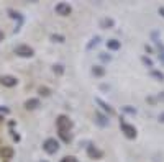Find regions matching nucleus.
<instances>
[{"mask_svg": "<svg viewBox=\"0 0 164 162\" xmlns=\"http://www.w3.org/2000/svg\"><path fill=\"white\" fill-rule=\"evenodd\" d=\"M54 12L59 17H69L71 12H72V7L69 5V3H66V2H61V3H57V5L54 7Z\"/></svg>", "mask_w": 164, "mask_h": 162, "instance_id": "20e7f679", "label": "nucleus"}, {"mask_svg": "<svg viewBox=\"0 0 164 162\" xmlns=\"http://www.w3.org/2000/svg\"><path fill=\"white\" fill-rule=\"evenodd\" d=\"M120 128H122V131H123V134L128 138V139H135L136 138V128L131 126L130 123L127 121H123V120H120Z\"/></svg>", "mask_w": 164, "mask_h": 162, "instance_id": "7ed1b4c3", "label": "nucleus"}, {"mask_svg": "<svg viewBox=\"0 0 164 162\" xmlns=\"http://www.w3.org/2000/svg\"><path fill=\"white\" fill-rule=\"evenodd\" d=\"M143 62L148 66V67H153V61L151 59H148V58H143Z\"/></svg>", "mask_w": 164, "mask_h": 162, "instance_id": "aec40b11", "label": "nucleus"}, {"mask_svg": "<svg viewBox=\"0 0 164 162\" xmlns=\"http://www.w3.org/2000/svg\"><path fill=\"white\" fill-rule=\"evenodd\" d=\"M95 102H97V103H99V105H100V107H102V108H103V110H105V111H108V115H115V110H113V108H112V107H110V105H108V103H105V102H103V100H102V98H95Z\"/></svg>", "mask_w": 164, "mask_h": 162, "instance_id": "9b49d317", "label": "nucleus"}, {"mask_svg": "<svg viewBox=\"0 0 164 162\" xmlns=\"http://www.w3.org/2000/svg\"><path fill=\"white\" fill-rule=\"evenodd\" d=\"M95 121H97V125L99 126H102V128H105V126H108V118L107 116H103L102 113H95Z\"/></svg>", "mask_w": 164, "mask_h": 162, "instance_id": "1a4fd4ad", "label": "nucleus"}, {"mask_svg": "<svg viewBox=\"0 0 164 162\" xmlns=\"http://www.w3.org/2000/svg\"><path fill=\"white\" fill-rule=\"evenodd\" d=\"M159 121H164V113H161V115H159Z\"/></svg>", "mask_w": 164, "mask_h": 162, "instance_id": "b1692460", "label": "nucleus"}, {"mask_svg": "<svg viewBox=\"0 0 164 162\" xmlns=\"http://www.w3.org/2000/svg\"><path fill=\"white\" fill-rule=\"evenodd\" d=\"M87 154H89L90 159H100V157L103 156V152L100 151L99 147H95L94 144H90V146H87Z\"/></svg>", "mask_w": 164, "mask_h": 162, "instance_id": "0eeeda50", "label": "nucleus"}, {"mask_svg": "<svg viewBox=\"0 0 164 162\" xmlns=\"http://www.w3.org/2000/svg\"><path fill=\"white\" fill-rule=\"evenodd\" d=\"M5 162H7V160H5Z\"/></svg>", "mask_w": 164, "mask_h": 162, "instance_id": "c85d7f7f", "label": "nucleus"}, {"mask_svg": "<svg viewBox=\"0 0 164 162\" xmlns=\"http://www.w3.org/2000/svg\"><path fill=\"white\" fill-rule=\"evenodd\" d=\"M120 41H117V40H108L107 41V47L108 49H112V51H117V49H120Z\"/></svg>", "mask_w": 164, "mask_h": 162, "instance_id": "f8f14e48", "label": "nucleus"}, {"mask_svg": "<svg viewBox=\"0 0 164 162\" xmlns=\"http://www.w3.org/2000/svg\"><path fill=\"white\" fill-rule=\"evenodd\" d=\"M43 149H45L48 154H56L59 151V142H57L54 138H48V139L43 142Z\"/></svg>", "mask_w": 164, "mask_h": 162, "instance_id": "f03ea898", "label": "nucleus"}, {"mask_svg": "<svg viewBox=\"0 0 164 162\" xmlns=\"http://www.w3.org/2000/svg\"><path fill=\"white\" fill-rule=\"evenodd\" d=\"M0 157H2V159H12L13 157V149L12 147H8V146H5V147H2V149H0Z\"/></svg>", "mask_w": 164, "mask_h": 162, "instance_id": "6e6552de", "label": "nucleus"}, {"mask_svg": "<svg viewBox=\"0 0 164 162\" xmlns=\"http://www.w3.org/2000/svg\"><path fill=\"white\" fill-rule=\"evenodd\" d=\"M61 162H79V160H77L74 156H66V157H62V159H61Z\"/></svg>", "mask_w": 164, "mask_h": 162, "instance_id": "6ab92c4d", "label": "nucleus"}, {"mask_svg": "<svg viewBox=\"0 0 164 162\" xmlns=\"http://www.w3.org/2000/svg\"><path fill=\"white\" fill-rule=\"evenodd\" d=\"M125 111H128V113H136V110H133V108H125Z\"/></svg>", "mask_w": 164, "mask_h": 162, "instance_id": "4be33fe9", "label": "nucleus"}, {"mask_svg": "<svg viewBox=\"0 0 164 162\" xmlns=\"http://www.w3.org/2000/svg\"><path fill=\"white\" fill-rule=\"evenodd\" d=\"M0 38H2V33H0Z\"/></svg>", "mask_w": 164, "mask_h": 162, "instance_id": "a878e982", "label": "nucleus"}, {"mask_svg": "<svg viewBox=\"0 0 164 162\" xmlns=\"http://www.w3.org/2000/svg\"><path fill=\"white\" fill-rule=\"evenodd\" d=\"M99 41H100V36H95V38H92V41L87 44V49H92L94 46H97L99 44Z\"/></svg>", "mask_w": 164, "mask_h": 162, "instance_id": "2eb2a0df", "label": "nucleus"}, {"mask_svg": "<svg viewBox=\"0 0 164 162\" xmlns=\"http://www.w3.org/2000/svg\"><path fill=\"white\" fill-rule=\"evenodd\" d=\"M151 75H153V77H156L158 80H164V74H162V72H158V70H151Z\"/></svg>", "mask_w": 164, "mask_h": 162, "instance_id": "dca6fc26", "label": "nucleus"}, {"mask_svg": "<svg viewBox=\"0 0 164 162\" xmlns=\"http://www.w3.org/2000/svg\"><path fill=\"white\" fill-rule=\"evenodd\" d=\"M51 40H53V41H57V43H64L66 38L61 36V35H51Z\"/></svg>", "mask_w": 164, "mask_h": 162, "instance_id": "f3484780", "label": "nucleus"}, {"mask_svg": "<svg viewBox=\"0 0 164 162\" xmlns=\"http://www.w3.org/2000/svg\"><path fill=\"white\" fill-rule=\"evenodd\" d=\"M100 58H102L103 61H110V56H105V54H102V56H100Z\"/></svg>", "mask_w": 164, "mask_h": 162, "instance_id": "5701e85b", "label": "nucleus"}, {"mask_svg": "<svg viewBox=\"0 0 164 162\" xmlns=\"http://www.w3.org/2000/svg\"><path fill=\"white\" fill-rule=\"evenodd\" d=\"M159 13H161V15L164 17V7H161V8H159Z\"/></svg>", "mask_w": 164, "mask_h": 162, "instance_id": "393cba45", "label": "nucleus"}, {"mask_svg": "<svg viewBox=\"0 0 164 162\" xmlns=\"http://www.w3.org/2000/svg\"><path fill=\"white\" fill-rule=\"evenodd\" d=\"M40 107V100L38 98H30L25 102V108L26 110H36V108Z\"/></svg>", "mask_w": 164, "mask_h": 162, "instance_id": "9d476101", "label": "nucleus"}, {"mask_svg": "<svg viewBox=\"0 0 164 162\" xmlns=\"http://www.w3.org/2000/svg\"><path fill=\"white\" fill-rule=\"evenodd\" d=\"M0 120H2V116H0Z\"/></svg>", "mask_w": 164, "mask_h": 162, "instance_id": "cd10ccee", "label": "nucleus"}, {"mask_svg": "<svg viewBox=\"0 0 164 162\" xmlns=\"http://www.w3.org/2000/svg\"><path fill=\"white\" fill-rule=\"evenodd\" d=\"M56 126H57V133H71L72 130V121L69 120V116L61 115L56 120Z\"/></svg>", "mask_w": 164, "mask_h": 162, "instance_id": "f257e3e1", "label": "nucleus"}, {"mask_svg": "<svg viewBox=\"0 0 164 162\" xmlns=\"http://www.w3.org/2000/svg\"><path fill=\"white\" fill-rule=\"evenodd\" d=\"M40 93L45 95V97H49V95H51V90L48 89V87H40Z\"/></svg>", "mask_w": 164, "mask_h": 162, "instance_id": "a211bd4d", "label": "nucleus"}, {"mask_svg": "<svg viewBox=\"0 0 164 162\" xmlns=\"http://www.w3.org/2000/svg\"><path fill=\"white\" fill-rule=\"evenodd\" d=\"M92 74L95 75V77H102V75H105V69L102 67V66H94Z\"/></svg>", "mask_w": 164, "mask_h": 162, "instance_id": "ddd939ff", "label": "nucleus"}, {"mask_svg": "<svg viewBox=\"0 0 164 162\" xmlns=\"http://www.w3.org/2000/svg\"><path fill=\"white\" fill-rule=\"evenodd\" d=\"M15 54L21 56V58H31L33 54H35V51H33V47H30L28 44H20L15 47Z\"/></svg>", "mask_w": 164, "mask_h": 162, "instance_id": "39448f33", "label": "nucleus"}, {"mask_svg": "<svg viewBox=\"0 0 164 162\" xmlns=\"http://www.w3.org/2000/svg\"><path fill=\"white\" fill-rule=\"evenodd\" d=\"M0 84L5 85V87H15L18 84V79L13 77V75H2L0 77Z\"/></svg>", "mask_w": 164, "mask_h": 162, "instance_id": "423d86ee", "label": "nucleus"}, {"mask_svg": "<svg viewBox=\"0 0 164 162\" xmlns=\"http://www.w3.org/2000/svg\"><path fill=\"white\" fill-rule=\"evenodd\" d=\"M100 26L105 28V30H108V28L113 26V20H112V18H103V20L100 21Z\"/></svg>", "mask_w": 164, "mask_h": 162, "instance_id": "4468645a", "label": "nucleus"}, {"mask_svg": "<svg viewBox=\"0 0 164 162\" xmlns=\"http://www.w3.org/2000/svg\"><path fill=\"white\" fill-rule=\"evenodd\" d=\"M41 162H46V160H41Z\"/></svg>", "mask_w": 164, "mask_h": 162, "instance_id": "bb28decb", "label": "nucleus"}, {"mask_svg": "<svg viewBox=\"0 0 164 162\" xmlns=\"http://www.w3.org/2000/svg\"><path fill=\"white\" fill-rule=\"evenodd\" d=\"M54 72H57V74H62V72H64L62 66H54Z\"/></svg>", "mask_w": 164, "mask_h": 162, "instance_id": "412c9836", "label": "nucleus"}]
</instances>
